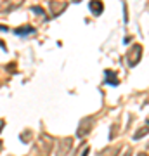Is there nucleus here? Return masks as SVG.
Instances as JSON below:
<instances>
[{
  "mask_svg": "<svg viewBox=\"0 0 149 156\" xmlns=\"http://www.w3.org/2000/svg\"><path fill=\"white\" fill-rule=\"evenodd\" d=\"M23 2H24V0H7V2H4V4H2V7H0V14L14 11V9H17V7L21 5Z\"/></svg>",
  "mask_w": 149,
  "mask_h": 156,
  "instance_id": "obj_1",
  "label": "nucleus"
},
{
  "mask_svg": "<svg viewBox=\"0 0 149 156\" xmlns=\"http://www.w3.org/2000/svg\"><path fill=\"white\" fill-rule=\"evenodd\" d=\"M140 50H142V47H140V45H135V47L128 52V62H130V66L137 64L139 57H140Z\"/></svg>",
  "mask_w": 149,
  "mask_h": 156,
  "instance_id": "obj_2",
  "label": "nucleus"
},
{
  "mask_svg": "<svg viewBox=\"0 0 149 156\" xmlns=\"http://www.w3.org/2000/svg\"><path fill=\"white\" fill-rule=\"evenodd\" d=\"M90 122V118H87V120H83L82 125H80V128H78V137H83V135L88 134V130H90V127H92V123Z\"/></svg>",
  "mask_w": 149,
  "mask_h": 156,
  "instance_id": "obj_3",
  "label": "nucleus"
},
{
  "mask_svg": "<svg viewBox=\"0 0 149 156\" xmlns=\"http://www.w3.org/2000/svg\"><path fill=\"white\" fill-rule=\"evenodd\" d=\"M37 30L33 28V26H19V28L14 30V33L19 35V37H24V35H30V33H35Z\"/></svg>",
  "mask_w": 149,
  "mask_h": 156,
  "instance_id": "obj_4",
  "label": "nucleus"
},
{
  "mask_svg": "<svg viewBox=\"0 0 149 156\" xmlns=\"http://www.w3.org/2000/svg\"><path fill=\"white\" fill-rule=\"evenodd\" d=\"M66 9V4H59V2H50V12H52V16H57L61 11Z\"/></svg>",
  "mask_w": 149,
  "mask_h": 156,
  "instance_id": "obj_5",
  "label": "nucleus"
},
{
  "mask_svg": "<svg viewBox=\"0 0 149 156\" xmlns=\"http://www.w3.org/2000/svg\"><path fill=\"white\" fill-rule=\"evenodd\" d=\"M88 7H90V11L94 12V14H101L102 12V2L101 0H92Z\"/></svg>",
  "mask_w": 149,
  "mask_h": 156,
  "instance_id": "obj_6",
  "label": "nucleus"
},
{
  "mask_svg": "<svg viewBox=\"0 0 149 156\" xmlns=\"http://www.w3.org/2000/svg\"><path fill=\"white\" fill-rule=\"evenodd\" d=\"M104 76H106V82H108L109 85H118V78H116L115 71H106Z\"/></svg>",
  "mask_w": 149,
  "mask_h": 156,
  "instance_id": "obj_7",
  "label": "nucleus"
},
{
  "mask_svg": "<svg viewBox=\"0 0 149 156\" xmlns=\"http://www.w3.org/2000/svg\"><path fill=\"white\" fill-rule=\"evenodd\" d=\"M147 132H149V127H144V128H142V130H139L137 134L133 135V139H140V137H142V135H144V134H147Z\"/></svg>",
  "mask_w": 149,
  "mask_h": 156,
  "instance_id": "obj_8",
  "label": "nucleus"
},
{
  "mask_svg": "<svg viewBox=\"0 0 149 156\" xmlns=\"http://www.w3.org/2000/svg\"><path fill=\"white\" fill-rule=\"evenodd\" d=\"M0 31H9V28H7V26H4V24H0Z\"/></svg>",
  "mask_w": 149,
  "mask_h": 156,
  "instance_id": "obj_9",
  "label": "nucleus"
},
{
  "mask_svg": "<svg viewBox=\"0 0 149 156\" xmlns=\"http://www.w3.org/2000/svg\"><path fill=\"white\" fill-rule=\"evenodd\" d=\"M0 149H2V140H0Z\"/></svg>",
  "mask_w": 149,
  "mask_h": 156,
  "instance_id": "obj_10",
  "label": "nucleus"
}]
</instances>
